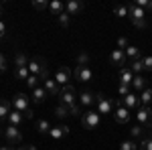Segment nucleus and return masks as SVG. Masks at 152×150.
Masks as SVG:
<instances>
[{
  "instance_id": "nucleus-1",
  "label": "nucleus",
  "mask_w": 152,
  "mask_h": 150,
  "mask_svg": "<svg viewBox=\"0 0 152 150\" xmlns=\"http://www.w3.org/2000/svg\"><path fill=\"white\" fill-rule=\"evenodd\" d=\"M28 73L31 75H37L39 79H47L49 77V73H47V65H45V59H39V57H35V59H31L28 61Z\"/></svg>"
},
{
  "instance_id": "nucleus-2",
  "label": "nucleus",
  "mask_w": 152,
  "mask_h": 150,
  "mask_svg": "<svg viewBox=\"0 0 152 150\" xmlns=\"http://www.w3.org/2000/svg\"><path fill=\"white\" fill-rule=\"evenodd\" d=\"M136 118H138V122H140L146 130H152V108L140 105V108L136 110Z\"/></svg>"
},
{
  "instance_id": "nucleus-3",
  "label": "nucleus",
  "mask_w": 152,
  "mask_h": 150,
  "mask_svg": "<svg viewBox=\"0 0 152 150\" xmlns=\"http://www.w3.org/2000/svg\"><path fill=\"white\" fill-rule=\"evenodd\" d=\"M75 100H77V97H75V87H73L71 83L65 85V87L61 89V104L67 105V108H73V105H77Z\"/></svg>"
},
{
  "instance_id": "nucleus-4",
  "label": "nucleus",
  "mask_w": 152,
  "mask_h": 150,
  "mask_svg": "<svg viewBox=\"0 0 152 150\" xmlns=\"http://www.w3.org/2000/svg\"><path fill=\"white\" fill-rule=\"evenodd\" d=\"M81 124H83V128H87V130L97 128V126H99V114H97V112H91V110H87L85 114H81Z\"/></svg>"
},
{
  "instance_id": "nucleus-5",
  "label": "nucleus",
  "mask_w": 152,
  "mask_h": 150,
  "mask_svg": "<svg viewBox=\"0 0 152 150\" xmlns=\"http://www.w3.org/2000/svg\"><path fill=\"white\" fill-rule=\"evenodd\" d=\"M12 108H14L16 112L24 114V112L31 110V102H28V97H26L24 93H16V95L12 97Z\"/></svg>"
},
{
  "instance_id": "nucleus-6",
  "label": "nucleus",
  "mask_w": 152,
  "mask_h": 150,
  "mask_svg": "<svg viewBox=\"0 0 152 150\" xmlns=\"http://www.w3.org/2000/svg\"><path fill=\"white\" fill-rule=\"evenodd\" d=\"M95 105H97V114H110L112 112V102H110V97H105L104 93L95 95Z\"/></svg>"
},
{
  "instance_id": "nucleus-7",
  "label": "nucleus",
  "mask_w": 152,
  "mask_h": 150,
  "mask_svg": "<svg viewBox=\"0 0 152 150\" xmlns=\"http://www.w3.org/2000/svg\"><path fill=\"white\" fill-rule=\"evenodd\" d=\"M114 120H116L118 124H126L130 120V110L120 100H118V110H116V114H114Z\"/></svg>"
},
{
  "instance_id": "nucleus-8",
  "label": "nucleus",
  "mask_w": 152,
  "mask_h": 150,
  "mask_svg": "<svg viewBox=\"0 0 152 150\" xmlns=\"http://www.w3.org/2000/svg\"><path fill=\"white\" fill-rule=\"evenodd\" d=\"M128 16L132 23H136V20H146L144 16H146V10H142L140 6H136L134 2L132 4H128Z\"/></svg>"
},
{
  "instance_id": "nucleus-9",
  "label": "nucleus",
  "mask_w": 152,
  "mask_h": 150,
  "mask_svg": "<svg viewBox=\"0 0 152 150\" xmlns=\"http://www.w3.org/2000/svg\"><path fill=\"white\" fill-rule=\"evenodd\" d=\"M6 140H8L10 144H20V142H23V132L16 126H8L6 128Z\"/></svg>"
},
{
  "instance_id": "nucleus-10",
  "label": "nucleus",
  "mask_w": 152,
  "mask_h": 150,
  "mask_svg": "<svg viewBox=\"0 0 152 150\" xmlns=\"http://www.w3.org/2000/svg\"><path fill=\"white\" fill-rule=\"evenodd\" d=\"M55 81H57V83H61L63 87H65V85H69V81H71V71L67 69V67H63V65H61V67L57 69V73H55Z\"/></svg>"
},
{
  "instance_id": "nucleus-11",
  "label": "nucleus",
  "mask_w": 152,
  "mask_h": 150,
  "mask_svg": "<svg viewBox=\"0 0 152 150\" xmlns=\"http://www.w3.org/2000/svg\"><path fill=\"white\" fill-rule=\"evenodd\" d=\"M120 102L126 105L128 110H138V108L142 105V104H140V97H138L136 93H128V95H126V97H122Z\"/></svg>"
},
{
  "instance_id": "nucleus-12",
  "label": "nucleus",
  "mask_w": 152,
  "mask_h": 150,
  "mask_svg": "<svg viewBox=\"0 0 152 150\" xmlns=\"http://www.w3.org/2000/svg\"><path fill=\"white\" fill-rule=\"evenodd\" d=\"M43 87H45V91H47V95H53V97H57V95H61V89H59V83L55 79H45L43 81Z\"/></svg>"
},
{
  "instance_id": "nucleus-13",
  "label": "nucleus",
  "mask_w": 152,
  "mask_h": 150,
  "mask_svg": "<svg viewBox=\"0 0 152 150\" xmlns=\"http://www.w3.org/2000/svg\"><path fill=\"white\" fill-rule=\"evenodd\" d=\"M110 61H112V65H120V69L126 65V53L124 51H120V49H114L112 51V55H110Z\"/></svg>"
},
{
  "instance_id": "nucleus-14",
  "label": "nucleus",
  "mask_w": 152,
  "mask_h": 150,
  "mask_svg": "<svg viewBox=\"0 0 152 150\" xmlns=\"http://www.w3.org/2000/svg\"><path fill=\"white\" fill-rule=\"evenodd\" d=\"M83 10V4L79 0H69L67 4H65V12L69 14V16H75V14H79Z\"/></svg>"
},
{
  "instance_id": "nucleus-15",
  "label": "nucleus",
  "mask_w": 152,
  "mask_h": 150,
  "mask_svg": "<svg viewBox=\"0 0 152 150\" xmlns=\"http://www.w3.org/2000/svg\"><path fill=\"white\" fill-rule=\"evenodd\" d=\"M69 132H71L69 126H55V128H51L49 136H51L53 140H59V138H63V136H67Z\"/></svg>"
},
{
  "instance_id": "nucleus-16",
  "label": "nucleus",
  "mask_w": 152,
  "mask_h": 150,
  "mask_svg": "<svg viewBox=\"0 0 152 150\" xmlns=\"http://www.w3.org/2000/svg\"><path fill=\"white\" fill-rule=\"evenodd\" d=\"M75 77L79 81H91V77H94V73H91V69L89 67H75Z\"/></svg>"
},
{
  "instance_id": "nucleus-17",
  "label": "nucleus",
  "mask_w": 152,
  "mask_h": 150,
  "mask_svg": "<svg viewBox=\"0 0 152 150\" xmlns=\"http://www.w3.org/2000/svg\"><path fill=\"white\" fill-rule=\"evenodd\" d=\"M132 79H134V73L130 71V67H122V69H120V83L132 87Z\"/></svg>"
},
{
  "instance_id": "nucleus-18",
  "label": "nucleus",
  "mask_w": 152,
  "mask_h": 150,
  "mask_svg": "<svg viewBox=\"0 0 152 150\" xmlns=\"http://www.w3.org/2000/svg\"><path fill=\"white\" fill-rule=\"evenodd\" d=\"M31 97H33V102H35V104H43V102L47 100V91H45V87H35Z\"/></svg>"
},
{
  "instance_id": "nucleus-19",
  "label": "nucleus",
  "mask_w": 152,
  "mask_h": 150,
  "mask_svg": "<svg viewBox=\"0 0 152 150\" xmlns=\"http://www.w3.org/2000/svg\"><path fill=\"white\" fill-rule=\"evenodd\" d=\"M79 104L85 105V108H89L91 104H95V95L91 91H81V95H79Z\"/></svg>"
},
{
  "instance_id": "nucleus-20",
  "label": "nucleus",
  "mask_w": 152,
  "mask_h": 150,
  "mask_svg": "<svg viewBox=\"0 0 152 150\" xmlns=\"http://www.w3.org/2000/svg\"><path fill=\"white\" fill-rule=\"evenodd\" d=\"M132 87H134L136 91H144V89H146V79H144L142 75H134V79H132Z\"/></svg>"
},
{
  "instance_id": "nucleus-21",
  "label": "nucleus",
  "mask_w": 152,
  "mask_h": 150,
  "mask_svg": "<svg viewBox=\"0 0 152 150\" xmlns=\"http://www.w3.org/2000/svg\"><path fill=\"white\" fill-rule=\"evenodd\" d=\"M124 53H126V59H130V61H136V59H142V57H140V49H138V47H134V45H130L128 49L124 51Z\"/></svg>"
},
{
  "instance_id": "nucleus-22",
  "label": "nucleus",
  "mask_w": 152,
  "mask_h": 150,
  "mask_svg": "<svg viewBox=\"0 0 152 150\" xmlns=\"http://www.w3.org/2000/svg\"><path fill=\"white\" fill-rule=\"evenodd\" d=\"M10 105H12V102L0 100V118H2V120H6V118H8V114L12 112V110H10Z\"/></svg>"
},
{
  "instance_id": "nucleus-23",
  "label": "nucleus",
  "mask_w": 152,
  "mask_h": 150,
  "mask_svg": "<svg viewBox=\"0 0 152 150\" xmlns=\"http://www.w3.org/2000/svg\"><path fill=\"white\" fill-rule=\"evenodd\" d=\"M6 120H8V124H10V126H18V124L23 122V114H20V112H16V110H12Z\"/></svg>"
},
{
  "instance_id": "nucleus-24",
  "label": "nucleus",
  "mask_w": 152,
  "mask_h": 150,
  "mask_svg": "<svg viewBox=\"0 0 152 150\" xmlns=\"http://www.w3.org/2000/svg\"><path fill=\"white\" fill-rule=\"evenodd\" d=\"M49 10L53 12L55 16H59L61 12H65V4H61L59 0H53V2H49Z\"/></svg>"
},
{
  "instance_id": "nucleus-25",
  "label": "nucleus",
  "mask_w": 152,
  "mask_h": 150,
  "mask_svg": "<svg viewBox=\"0 0 152 150\" xmlns=\"http://www.w3.org/2000/svg\"><path fill=\"white\" fill-rule=\"evenodd\" d=\"M130 71H132L134 75H140L142 71H144V63H142V59H136V61H130Z\"/></svg>"
},
{
  "instance_id": "nucleus-26",
  "label": "nucleus",
  "mask_w": 152,
  "mask_h": 150,
  "mask_svg": "<svg viewBox=\"0 0 152 150\" xmlns=\"http://www.w3.org/2000/svg\"><path fill=\"white\" fill-rule=\"evenodd\" d=\"M35 126H37V130H39V134H49V132H51V128H53L47 120H39Z\"/></svg>"
},
{
  "instance_id": "nucleus-27",
  "label": "nucleus",
  "mask_w": 152,
  "mask_h": 150,
  "mask_svg": "<svg viewBox=\"0 0 152 150\" xmlns=\"http://www.w3.org/2000/svg\"><path fill=\"white\" fill-rule=\"evenodd\" d=\"M144 130H146V128L142 126V124H138V126H132V128H130V136H132V140L142 138V136H144Z\"/></svg>"
},
{
  "instance_id": "nucleus-28",
  "label": "nucleus",
  "mask_w": 152,
  "mask_h": 150,
  "mask_svg": "<svg viewBox=\"0 0 152 150\" xmlns=\"http://www.w3.org/2000/svg\"><path fill=\"white\" fill-rule=\"evenodd\" d=\"M31 73H28V67H14V77L20 81H26V77H28Z\"/></svg>"
},
{
  "instance_id": "nucleus-29",
  "label": "nucleus",
  "mask_w": 152,
  "mask_h": 150,
  "mask_svg": "<svg viewBox=\"0 0 152 150\" xmlns=\"http://www.w3.org/2000/svg\"><path fill=\"white\" fill-rule=\"evenodd\" d=\"M140 104H142V105H150V104H152V89H150V87H146V89L142 91Z\"/></svg>"
},
{
  "instance_id": "nucleus-30",
  "label": "nucleus",
  "mask_w": 152,
  "mask_h": 150,
  "mask_svg": "<svg viewBox=\"0 0 152 150\" xmlns=\"http://www.w3.org/2000/svg\"><path fill=\"white\" fill-rule=\"evenodd\" d=\"M14 67H28V59H26V55H24V53H16Z\"/></svg>"
},
{
  "instance_id": "nucleus-31",
  "label": "nucleus",
  "mask_w": 152,
  "mask_h": 150,
  "mask_svg": "<svg viewBox=\"0 0 152 150\" xmlns=\"http://www.w3.org/2000/svg\"><path fill=\"white\" fill-rule=\"evenodd\" d=\"M55 116L61 118V120H63V118H67V116H71L69 114V108H67V105H63V104H59L57 108H55Z\"/></svg>"
},
{
  "instance_id": "nucleus-32",
  "label": "nucleus",
  "mask_w": 152,
  "mask_h": 150,
  "mask_svg": "<svg viewBox=\"0 0 152 150\" xmlns=\"http://www.w3.org/2000/svg\"><path fill=\"white\" fill-rule=\"evenodd\" d=\"M57 23L61 24L63 29H67V26H69V24H71V16H69V14H67V12H61V14H59V16H57Z\"/></svg>"
},
{
  "instance_id": "nucleus-33",
  "label": "nucleus",
  "mask_w": 152,
  "mask_h": 150,
  "mask_svg": "<svg viewBox=\"0 0 152 150\" xmlns=\"http://www.w3.org/2000/svg\"><path fill=\"white\" fill-rule=\"evenodd\" d=\"M120 150H140V146H136L134 140H124V142L120 144Z\"/></svg>"
},
{
  "instance_id": "nucleus-34",
  "label": "nucleus",
  "mask_w": 152,
  "mask_h": 150,
  "mask_svg": "<svg viewBox=\"0 0 152 150\" xmlns=\"http://www.w3.org/2000/svg\"><path fill=\"white\" fill-rule=\"evenodd\" d=\"M136 6H140L142 10H152V0H136Z\"/></svg>"
},
{
  "instance_id": "nucleus-35",
  "label": "nucleus",
  "mask_w": 152,
  "mask_h": 150,
  "mask_svg": "<svg viewBox=\"0 0 152 150\" xmlns=\"http://www.w3.org/2000/svg\"><path fill=\"white\" fill-rule=\"evenodd\" d=\"M24 83H26V85H28L31 89H35V87H39V77H37V75H28Z\"/></svg>"
},
{
  "instance_id": "nucleus-36",
  "label": "nucleus",
  "mask_w": 152,
  "mask_h": 150,
  "mask_svg": "<svg viewBox=\"0 0 152 150\" xmlns=\"http://www.w3.org/2000/svg\"><path fill=\"white\" fill-rule=\"evenodd\" d=\"M33 8H35V10H47L49 2H45V0H35V2H33Z\"/></svg>"
},
{
  "instance_id": "nucleus-37",
  "label": "nucleus",
  "mask_w": 152,
  "mask_h": 150,
  "mask_svg": "<svg viewBox=\"0 0 152 150\" xmlns=\"http://www.w3.org/2000/svg\"><path fill=\"white\" fill-rule=\"evenodd\" d=\"M114 14H116V16H120V18L128 16V6H116V8H114Z\"/></svg>"
},
{
  "instance_id": "nucleus-38",
  "label": "nucleus",
  "mask_w": 152,
  "mask_h": 150,
  "mask_svg": "<svg viewBox=\"0 0 152 150\" xmlns=\"http://www.w3.org/2000/svg\"><path fill=\"white\" fill-rule=\"evenodd\" d=\"M77 63H79V67H87V63H89V55H87V53H79Z\"/></svg>"
},
{
  "instance_id": "nucleus-39",
  "label": "nucleus",
  "mask_w": 152,
  "mask_h": 150,
  "mask_svg": "<svg viewBox=\"0 0 152 150\" xmlns=\"http://www.w3.org/2000/svg\"><path fill=\"white\" fill-rule=\"evenodd\" d=\"M140 150H152V134L148 136V138H144V140H142Z\"/></svg>"
},
{
  "instance_id": "nucleus-40",
  "label": "nucleus",
  "mask_w": 152,
  "mask_h": 150,
  "mask_svg": "<svg viewBox=\"0 0 152 150\" xmlns=\"http://www.w3.org/2000/svg\"><path fill=\"white\" fill-rule=\"evenodd\" d=\"M142 63H144V71H152V55L142 57Z\"/></svg>"
},
{
  "instance_id": "nucleus-41",
  "label": "nucleus",
  "mask_w": 152,
  "mask_h": 150,
  "mask_svg": "<svg viewBox=\"0 0 152 150\" xmlns=\"http://www.w3.org/2000/svg\"><path fill=\"white\" fill-rule=\"evenodd\" d=\"M128 39H126V37H120V39H118V49H120V51H126V49H128Z\"/></svg>"
},
{
  "instance_id": "nucleus-42",
  "label": "nucleus",
  "mask_w": 152,
  "mask_h": 150,
  "mask_svg": "<svg viewBox=\"0 0 152 150\" xmlns=\"http://www.w3.org/2000/svg\"><path fill=\"white\" fill-rule=\"evenodd\" d=\"M118 93H120V100H122V97H126V95L130 93V85H122V83H120V87H118Z\"/></svg>"
},
{
  "instance_id": "nucleus-43",
  "label": "nucleus",
  "mask_w": 152,
  "mask_h": 150,
  "mask_svg": "<svg viewBox=\"0 0 152 150\" xmlns=\"http://www.w3.org/2000/svg\"><path fill=\"white\" fill-rule=\"evenodd\" d=\"M2 71H6V57L0 53V73H2Z\"/></svg>"
},
{
  "instance_id": "nucleus-44",
  "label": "nucleus",
  "mask_w": 152,
  "mask_h": 150,
  "mask_svg": "<svg viewBox=\"0 0 152 150\" xmlns=\"http://www.w3.org/2000/svg\"><path fill=\"white\" fill-rule=\"evenodd\" d=\"M136 29H146V20H136V23H132Z\"/></svg>"
},
{
  "instance_id": "nucleus-45",
  "label": "nucleus",
  "mask_w": 152,
  "mask_h": 150,
  "mask_svg": "<svg viewBox=\"0 0 152 150\" xmlns=\"http://www.w3.org/2000/svg\"><path fill=\"white\" fill-rule=\"evenodd\" d=\"M4 35H6V24H4L2 20H0V39H2Z\"/></svg>"
},
{
  "instance_id": "nucleus-46",
  "label": "nucleus",
  "mask_w": 152,
  "mask_h": 150,
  "mask_svg": "<svg viewBox=\"0 0 152 150\" xmlns=\"http://www.w3.org/2000/svg\"><path fill=\"white\" fill-rule=\"evenodd\" d=\"M16 150H37V148H35V146H18Z\"/></svg>"
},
{
  "instance_id": "nucleus-47",
  "label": "nucleus",
  "mask_w": 152,
  "mask_h": 150,
  "mask_svg": "<svg viewBox=\"0 0 152 150\" xmlns=\"http://www.w3.org/2000/svg\"><path fill=\"white\" fill-rule=\"evenodd\" d=\"M2 150H12V148L10 146H2Z\"/></svg>"
},
{
  "instance_id": "nucleus-48",
  "label": "nucleus",
  "mask_w": 152,
  "mask_h": 150,
  "mask_svg": "<svg viewBox=\"0 0 152 150\" xmlns=\"http://www.w3.org/2000/svg\"><path fill=\"white\" fill-rule=\"evenodd\" d=\"M2 10H4V6H2V4H0V16H2Z\"/></svg>"
},
{
  "instance_id": "nucleus-49",
  "label": "nucleus",
  "mask_w": 152,
  "mask_h": 150,
  "mask_svg": "<svg viewBox=\"0 0 152 150\" xmlns=\"http://www.w3.org/2000/svg\"><path fill=\"white\" fill-rule=\"evenodd\" d=\"M0 150H2V146H0Z\"/></svg>"
}]
</instances>
